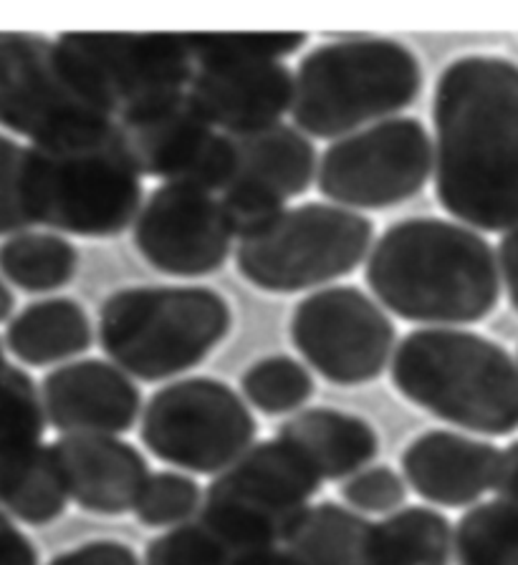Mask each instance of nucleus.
Here are the masks:
<instances>
[{
	"label": "nucleus",
	"instance_id": "obj_1",
	"mask_svg": "<svg viewBox=\"0 0 518 565\" xmlns=\"http://www.w3.org/2000/svg\"><path fill=\"white\" fill-rule=\"evenodd\" d=\"M433 180L447 215L478 233L518 227V64L455 58L433 94Z\"/></svg>",
	"mask_w": 518,
	"mask_h": 565
},
{
	"label": "nucleus",
	"instance_id": "obj_2",
	"mask_svg": "<svg viewBox=\"0 0 518 565\" xmlns=\"http://www.w3.org/2000/svg\"><path fill=\"white\" fill-rule=\"evenodd\" d=\"M364 280L384 311L423 329H463L496 311L498 253L478 230L410 217L377 237Z\"/></svg>",
	"mask_w": 518,
	"mask_h": 565
},
{
	"label": "nucleus",
	"instance_id": "obj_3",
	"mask_svg": "<svg viewBox=\"0 0 518 565\" xmlns=\"http://www.w3.org/2000/svg\"><path fill=\"white\" fill-rule=\"evenodd\" d=\"M142 180L117 121L25 147V207L59 235L107 241L135 227Z\"/></svg>",
	"mask_w": 518,
	"mask_h": 565
},
{
	"label": "nucleus",
	"instance_id": "obj_4",
	"mask_svg": "<svg viewBox=\"0 0 518 565\" xmlns=\"http://www.w3.org/2000/svg\"><path fill=\"white\" fill-rule=\"evenodd\" d=\"M392 386L410 404L483 437L518 431V361L468 329H415L394 349Z\"/></svg>",
	"mask_w": 518,
	"mask_h": 565
},
{
	"label": "nucleus",
	"instance_id": "obj_5",
	"mask_svg": "<svg viewBox=\"0 0 518 565\" xmlns=\"http://www.w3.org/2000/svg\"><path fill=\"white\" fill-rule=\"evenodd\" d=\"M423 92V66L402 41L352 35L316 46L294 71V127L345 139L394 119Z\"/></svg>",
	"mask_w": 518,
	"mask_h": 565
},
{
	"label": "nucleus",
	"instance_id": "obj_6",
	"mask_svg": "<svg viewBox=\"0 0 518 565\" xmlns=\"http://www.w3.org/2000/svg\"><path fill=\"white\" fill-rule=\"evenodd\" d=\"M233 311L205 286H129L99 308V347L137 382H167L195 369L228 339Z\"/></svg>",
	"mask_w": 518,
	"mask_h": 565
},
{
	"label": "nucleus",
	"instance_id": "obj_7",
	"mask_svg": "<svg viewBox=\"0 0 518 565\" xmlns=\"http://www.w3.org/2000/svg\"><path fill=\"white\" fill-rule=\"evenodd\" d=\"M374 223L362 212L304 202L239 241L235 268L263 294L292 296L352 276L370 258Z\"/></svg>",
	"mask_w": 518,
	"mask_h": 565
},
{
	"label": "nucleus",
	"instance_id": "obj_8",
	"mask_svg": "<svg viewBox=\"0 0 518 565\" xmlns=\"http://www.w3.org/2000/svg\"><path fill=\"white\" fill-rule=\"evenodd\" d=\"M321 484V477L292 445L278 437L263 439L213 477L198 520L235 553L274 551L311 508Z\"/></svg>",
	"mask_w": 518,
	"mask_h": 565
},
{
	"label": "nucleus",
	"instance_id": "obj_9",
	"mask_svg": "<svg viewBox=\"0 0 518 565\" xmlns=\"http://www.w3.org/2000/svg\"><path fill=\"white\" fill-rule=\"evenodd\" d=\"M139 422L142 445L160 462L213 477L249 452L258 435V422L243 396L210 376L157 388Z\"/></svg>",
	"mask_w": 518,
	"mask_h": 565
},
{
	"label": "nucleus",
	"instance_id": "obj_10",
	"mask_svg": "<svg viewBox=\"0 0 518 565\" xmlns=\"http://www.w3.org/2000/svg\"><path fill=\"white\" fill-rule=\"evenodd\" d=\"M117 121L56 41L0 35V127L31 145Z\"/></svg>",
	"mask_w": 518,
	"mask_h": 565
},
{
	"label": "nucleus",
	"instance_id": "obj_11",
	"mask_svg": "<svg viewBox=\"0 0 518 565\" xmlns=\"http://www.w3.org/2000/svg\"><path fill=\"white\" fill-rule=\"evenodd\" d=\"M433 174V137L425 124L394 117L331 141L319 159L316 188L352 212L405 205Z\"/></svg>",
	"mask_w": 518,
	"mask_h": 565
},
{
	"label": "nucleus",
	"instance_id": "obj_12",
	"mask_svg": "<svg viewBox=\"0 0 518 565\" xmlns=\"http://www.w3.org/2000/svg\"><path fill=\"white\" fill-rule=\"evenodd\" d=\"M294 349L334 386H362L382 376L398 349L388 311L357 286H329L292 313Z\"/></svg>",
	"mask_w": 518,
	"mask_h": 565
},
{
	"label": "nucleus",
	"instance_id": "obj_13",
	"mask_svg": "<svg viewBox=\"0 0 518 565\" xmlns=\"http://www.w3.org/2000/svg\"><path fill=\"white\" fill-rule=\"evenodd\" d=\"M56 43L114 117L188 92V33H61Z\"/></svg>",
	"mask_w": 518,
	"mask_h": 565
},
{
	"label": "nucleus",
	"instance_id": "obj_14",
	"mask_svg": "<svg viewBox=\"0 0 518 565\" xmlns=\"http://www.w3.org/2000/svg\"><path fill=\"white\" fill-rule=\"evenodd\" d=\"M117 124L142 177L213 194L231 182V137L195 109L188 92L121 114Z\"/></svg>",
	"mask_w": 518,
	"mask_h": 565
},
{
	"label": "nucleus",
	"instance_id": "obj_15",
	"mask_svg": "<svg viewBox=\"0 0 518 565\" xmlns=\"http://www.w3.org/2000/svg\"><path fill=\"white\" fill-rule=\"evenodd\" d=\"M131 241L162 276L205 278L223 268L239 237L218 194L190 184H160L139 210Z\"/></svg>",
	"mask_w": 518,
	"mask_h": 565
},
{
	"label": "nucleus",
	"instance_id": "obj_16",
	"mask_svg": "<svg viewBox=\"0 0 518 565\" xmlns=\"http://www.w3.org/2000/svg\"><path fill=\"white\" fill-rule=\"evenodd\" d=\"M46 422L66 435L119 437L142 417V392L112 361L84 359L49 371L41 382Z\"/></svg>",
	"mask_w": 518,
	"mask_h": 565
},
{
	"label": "nucleus",
	"instance_id": "obj_17",
	"mask_svg": "<svg viewBox=\"0 0 518 565\" xmlns=\"http://www.w3.org/2000/svg\"><path fill=\"white\" fill-rule=\"evenodd\" d=\"M188 96L218 131L245 135L292 114L294 71L284 61L195 66Z\"/></svg>",
	"mask_w": 518,
	"mask_h": 565
},
{
	"label": "nucleus",
	"instance_id": "obj_18",
	"mask_svg": "<svg viewBox=\"0 0 518 565\" xmlns=\"http://www.w3.org/2000/svg\"><path fill=\"white\" fill-rule=\"evenodd\" d=\"M51 449L78 508L107 518L137 510L152 472L135 445L119 437L66 435Z\"/></svg>",
	"mask_w": 518,
	"mask_h": 565
},
{
	"label": "nucleus",
	"instance_id": "obj_19",
	"mask_svg": "<svg viewBox=\"0 0 518 565\" xmlns=\"http://www.w3.org/2000/svg\"><path fill=\"white\" fill-rule=\"evenodd\" d=\"M402 475L420 498L441 508H468L494 490L500 449L451 429H430L402 452Z\"/></svg>",
	"mask_w": 518,
	"mask_h": 565
},
{
	"label": "nucleus",
	"instance_id": "obj_20",
	"mask_svg": "<svg viewBox=\"0 0 518 565\" xmlns=\"http://www.w3.org/2000/svg\"><path fill=\"white\" fill-rule=\"evenodd\" d=\"M228 137L233 145V177L228 188L258 192L286 207L288 200L304 194L316 180L319 154L314 141L292 124L281 121Z\"/></svg>",
	"mask_w": 518,
	"mask_h": 565
},
{
	"label": "nucleus",
	"instance_id": "obj_21",
	"mask_svg": "<svg viewBox=\"0 0 518 565\" xmlns=\"http://www.w3.org/2000/svg\"><path fill=\"white\" fill-rule=\"evenodd\" d=\"M276 437L292 445L324 482L349 480L380 455V435L372 424L331 406L296 412L281 424Z\"/></svg>",
	"mask_w": 518,
	"mask_h": 565
},
{
	"label": "nucleus",
	"instance_id": "obj_22",
	"mask_svg": "<svg viewBox=\"0 0 518 565\" xmlns=\"http://www.w3.org/2000/svg\"><path fill=\"white\" fill-rule=\"evenodd\" d=\"M286 565H380L377 523L339 502H316L281 543Z\"/></svg>",
	"mask_w": 518,
	"mask_h": 565
},
{
	"label": "nucleus",
	"instance_id": "obj_23",
	"mask_svg": "<svg viewBox=\"0 0 518 565\" xmlns=\"http://www.w3.org/2000/svg\"><path fill=\"white\" fill-rule=\"evenodd\" d=\"M89 313L74 298H46L25 306L8 323L6 347L25 366L43 369L82 356L92 349Z\"/></svg>",
	"mask_w": 518,
	"mask_h": 565
},
{
	"label": "nucleus",
	"instance_id": "obj_24",
	"mask_svg": "<svg viewBox=\"0 0 518 565\" xmlns=\"http://www.w3.org/2000/svg\"><path fill=\"white\" fill-rule=\"evenodd\" d=\"M46 424L33 379L6 361L0 366V492L39 455Z\"/></svg>",
	"mask_w": 518,
	"mask_h": 565
},
{
	"label": "nucleus",
	"instance_id": "obj_25",
	"mask_svg": "<svg viewBox=\"0 0 518 565\" xmlns=\"http://www.w3.org/2000/svg\"><path fill=\"white\" fill-rule=\"evenodd\" d=\"M78 250L66 235L19 233L0 245V273L25 294L66 288L78 273Z\"/></svg>",
	"mask_w": 518,
	"mask_h": 565
},
{
	"label": "nucleus",
	"instance_id": "obj_26",
	"mask_svg": "<svg viewBox=\"0 0 518 565\" xmlns=\"http://www.w3.org/2000/svg\"><path fill=\"white\" fill-rule=\"evenodd\" d=\"M377 555L380 565H451V520L433 508H400L377 523Z\"/></svg>",
	"mask_w": 518,
	"mask_h": 565
},
{
	"label": "nucleus",
	"instance_id": "obj_27",
	"mask_svg": "<svg viewBox=\"0 0 518 565\" xmlns=\"http://www.w3.org/2000/svg\"><path fill=\"white\" fill-rule=\"evenodd\" d=\"M458 565H518V508L504 500L473 505L453 530Z\"/></svg>",
	"mask_w": 518,
	"mask_h": 565
},
{
	"label": "nucleus",
	"instance_id": "obj_28",
	"mask_svg": "<svg viewBox=\"0 0 518 565\" xmlns=\"http://www.w3.org/2000/svg\"><path fill=\"white\" fill-rule=\"evenodd\" d=\"M68 500L72 498L66 492L51 445H43L39 455L0 492V508L11 518L33 527L59 520L66 512Z\"/></svg>",
	"mask_w": 518,
	"mask_h": 565
},
{
	"label": "nucleus",
	"instance_id": "obj_29",
	"mask_svg": "<svg viewBox=\"0 0 518 565\" xmlns=\"http://www.w3.org/2000/svg\"><path fill=\"white\" fill-rule=\"evenodd\" d=\"M314 379L302 361L292 356H266L241 376L243 399L266 417L296 412L314 396Z\"/></svg>",
	"mask_w": 518,
	"mask_h": 565
},
{
	"label": "nucleus",
	"instance_id": "obj_30",
	"mask_svg": "<svg viewBox=\"0 0 518 565\" xmlns=\"http://www.w3.org/2000/svg\"><path fill=\"white\" fill-rule=\"evenodd\" d=\"M306 33H188L195 66L266 64L284 61L306 46Z\"/></svg>",
	"mask_w": 518,
	"mask_h": 565
},
{
	"label": "nucleus",
	"instance_id": "obj_31",
	"mask_svg": "<svg viewBox=\"0 0 518 565\" xmlns=\"http://www.w3.org/2000/svg\"><path fill=\"white\" fill-rule=\"evenodd\" d=\"M241 558V553L198 518L170 527L145 547V565H239Z\"/></svg>",
	"mask_w": 518,
	"mask_h": 565
},
{
	"label": "nucleus",
	"instance_id": "obj_32",
	"mask_svg": "<svg viewBox=\"0 0 518 565\" xmlns=\"http://www.w3.org/2000/svg\"><path fill=\"white\" fill-rule=\"evenodd\" d=\"M205 490L182 472H155L149 477L135 515L145 527H178L198 518Z\"/></svg>",
	"mask_w": 518,
	"mask_h": 565
},
{
	"label": "nucleus",
	"instance_id": "obj_33",
	"mask_svg": "<svg viewBox=\"0 0 518 565\" xmlns=\"http://www.w3.org/2000/svg\"><path fill=\"white\" fill-rule=\"evenodd\" d=\"M341 498L347 505L370 515H392L400 508H405L408 488L405 480L388 465L367 467L341 484Z\"/></svg>",
	"mask_w": 518,
	"mask_h": 565
},
{
	"label": "nucleus",
	"instance_id": "obj_34",
	"mask_svg": "<svg viewBox=\"0 0 518 565\" xmlns=\"http://www.w3.org/2000/svg\"><path fill=\"white\" fill-rule=\"evenodd\" d=\"M25 147L0 135V237H13L33 227L23 198Z\"/></svg>",
	"mask_w": 518,
	"mask_h": 565
},
{
	"label": "nucleus",
	"instance_id": "obj_35",
	"mask_svg": "<svg viewBox=\"0 0 518 565\" xmlns=\"http://www.w3.org/2000/svg\"><path fill=\"white\" fill-rule=\"evenodd\" d=\"M49 565H142L137 553L119 541H89L59 553Z\"/></svg>",
	"mask_w": 518,
	"mask_h": 565
},
{
	"label": "nucleus",
	"instance_id": "obj_36",
	"mask_svg": "<svg viewBox=\"0 0 518 565\" xmlns=\"http://www.w3.org/2000/svg\"><path fill=\"white\" fill-rule=\"evenodd\" d=\"M0 565H39L36 545L3 508H0Z\"/></svg>",
	"mask_w": 518,
	"mask_h": 565
},
{
	"label": "nucleus",
	"instance_id": "obj_37",
	"mask_svg": "<svg viewBox=\"0 0 518 565\" xmlns=\"http://www.w3.org/2000/svg\"><path fill=\"white\" fill-rule=\"evenodd\" d=\"M496 253H498V268H500V280H504L506 296L518 313V227L504 233Z\"/></svg>",
	"mask_w": 518,
	"mask_h": 565
},
{
	"label": "nucleus",
	"instance_id": "obj_38",
	"mask_svg": "<svg viewBox=\"0 0 518 565\" xmlns=\"http://www.w3.org/2000/svg\"><path fill=\"white\" fill-rule=\"evenodd\" d=\"M494 490L498 500L511 502L518 508V439L511 441L506 449H500V462Z\"/></svg>",
	"mask_w": 518,
	"mask_h": 565
},
{
	"label": "nucleus",
	"instance_id": "obj_39",
	"mask_svg": "<svg viewBox=\"0 0 518 565\" xmlns=\"http://www.w3.org/2000/svg\"><path fill=\"white\" fill-rule=\"evenodd\" d=\"M239 565H286V561H284V553H281V547H274V551L243 555Z\"/></svg>",
	"mask_w": 518,
	"mask_h": 565
},
{
	"label": "nucleus",
	"instance_id": "obj_40",
	"mask_svg": "<svg viewBox=\"0 0 518 565\" xmlns=\"http://www.w3.org/2000/svg\"><path fill=\"white\" fill-rule=\"evenodd\" d=\"M13 308H15V298H13L11 290H8L6 282L0 280V323H3L6 318L13 313Z\"/></svg>",
	"mask_w": 518,
	"mask_h": 565
},
{
	"label": "nucleus",
	"instance_id": "obj_41",
	"mask_svg": "<svg viewBox=\"0 0 518 565\" xmlns=\"http://www.w3.org/2000/svg\"><path fill=\"white\" fill-rule=\"evenodd\" d=\"M6 364V351H3V341H0V366Z\"/></svg>",
	"mask_w": 518,
	"mask_h": 565
}]
</instances>
